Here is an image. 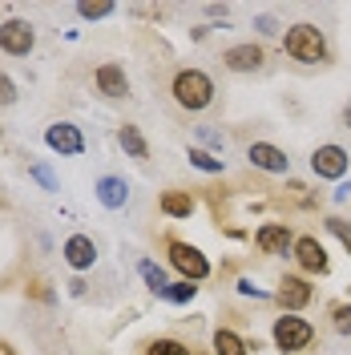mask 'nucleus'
<instances>
[{
  "mask_svg": "<svg viewBox=\"0 0 351 355\" xmlns=\"http://www.w3.org/2000/svg\"><path fill=\"white\" fill-rule=\"evenodd\" d=\"M331 323L339 335H351V303H335L331 307Z\"/></svg>",
  "mask_w": 351,
  "mask_h": 355,
  "instance_id": "obj_23",
  "label": "nucleus"
},
{
  "mask_svg": "<svg viewBox=\"0 0 351 355\" xmlns=\"http://www.w3.org/2000/svg\"><path fill=\"white\" fill-rule=\"evenodd\" d=\"M255 246L263 254H286V250H295V234H291L286 222H266V226H259V234H255Z\"/></svg>",
  "mask_w": 351,
  "mask_h": 355,
  "instance_id": "obj_8",
  "label": "nucleus"
},
{
  "mask_svg": "<svg viewBox=\"0 0 351 355\" xmlns=\"http://www.w3.org/2000/svg\"><path fill=\"white\" fill-rule=\"evenodd\" d=\"M33 295H37V299H44V303H53V291H44V283H33Z\"/></svg>",
  "mask_w": 351,
  "mask_h": 355,
  "instance_id": "obj_29",
  "label": "nucleus"
},
{
  "mask_svg": "<svg viewBox=\"0 0 351 355\" xmlns=\"http://www.w3.org/2000/svg\"><path fill=\"white\" fill-rule=\"evenodd\" d=\"M12 101H17V85L0 73V105H12Z\"/></svg>",
  "mask_w": 351,
  "mask_h": 355,
  "instance_id": "obj_26",
  "label": "nucleus"
},
{
  "mask_svg": "<svg viewBox=\"0 0 351 355\" xmlns=\"http://www.w3.org/2000/svg\"><path fill=\"white\" fill-rule=\"evenodd\" d=\"M97 202L110 206V210H121V206L130 202V186H126V178H113V174L101 178V182H97Z\"/></svg>",
  "mask_w": 351,
  "mask_h": 355,
  "instance_id": "obj_15",
  "label": "nucleus"
},
{
  "mask_svg": "<svg viewBox=\"0 0 351 355\" xmlns=\"http://www.w3.org/2000/svg\"><path fill=\"white\" fill-rule=\"evenodd\" d=\"M166 250H170V263H174V270L186 279V283H202V279H210V263H206V254H202L198 246L170 239Z\"/></svg>",
  "mask_w": 351,
  "mask_h": 355,
  "instance_id": "obj_3",
  "label": "nucleus"
},
{
  "mask_svg": "<svg viewBox=\"0 0 351 355\" xmlns=\"http://www.w3.org/2000/svg\"><path fill=\"white\" fill-rule=\"evenodd\" d=\"M77 12H81L85 21H101V17H110V12H113V4H110V0H97V4H77Z\"/></svg>",
  "mask_w": 351,
  "mask_h": 355,
  "instance_id": "obj_24",
  "label": "nucleus"
},
{
  "mask_svg": "<svg viewBox=\"0 0 351 355\" xmlns=\"http://www.w3.org/2000/svg\"><path fill=\"white\" fill-rule=\"evenodd\" d=\"M311 299H315V287H311L307 279H299V275H286L283 283H279V303L286 307V315H299V311L307 307Z\"/></svg>",
  "mask_w": 351,
  "mask_h": 355,
  "instance_id": "obj_9",
  "label": "nucleus"
},
{
  "mask_svg": "<svg viewBox=\"0 0 351 355\" xmlns=\"http://www.w3.org/2000/svg\"><path fill=\"white\" fill-rule=\"evenodd\" d=\"M137 270H142V279H146V287L154 291L157 299H162V291L170 287V283H166V275H162V266H157V263H150V259H146V263L137 266Z\"/></svg>",
  "mask_w": 351,
  "mask_h": 355,
  "instance_id": "obj_19",
  "label": "nucleus"
},
{
  "mask_svg": "<svg viewBox=\"0 0 351 355\" xmlns=\"http://www.w3.org/2000/svg\"><path fill=\"white\" fill-rule=\"evenodd\" d=\"M61 254H65V263L73 266V270H89V266H93V259H97V246H93V239H89V234H73Z\"/></svg>",
  "mask_w": 351,
  "mask_h": 355,
  "instance_id": "obj_13",
  "label": "nucleus"
},
{
  "mask_svg": "<svg viewBox=\"0 0 351 355\" xmlns=\"http://www.w3.org/2000/svg\"><path fill=\"white\" fill-rule=\"evenodd\" d=\"M222 65L234 69V73H255L263 65V44H230L222 53Z\"/></svg>",
  "mask_w": 351,
  "mask_h": 355,
  "instance_id": "obj_12",
  "label": "nucleus"
},
{
  "mask_svg": "<svg viewBox=\"0 0 351 355\" xmlns=\"http://www.w3.org/2000/svg\"><path fill=\"white\" fill-rule=\"evenodd\" d=\"M246 352H250V347H246L230 327H219V331H214V355H246Z\"/></svg>",
  "mask_w": 351,
  "mask_h": 355,
  "instance_id": "obj_18",
  "label": "nucleus"
},
{
  "mask_svg": "<svg viewBox=\"0 0 351 355\" xmlns=\"http://www.w3.org/2000/svg\"><path fill=\"white\" fill-rule=\"evenodd\" d=\"M190 166L206 170V174H222V157L206 154V150H190Z\"/></svg>",
  "mask_w": 351,
  "mask_h": 355,
  "instance_id": "obj_21",
  "label": "nucleus"
},
{
  "mask_svg": "<svg viewBox=\"0 0 351 355\" xmlns=\"http://www.w3.org/2000/svg\"><path fill=\"white\" fill-rule=\"evenodd\" d=\"M97 89L105 93V97H126L130 93V77H126V69L121 65H113V61H105V65L97 69Z\"/></svg>",
  "mask_w": 351,
  "mask_h": 355,
  "instance_id": "obj_14",
  "label": "nucleus"
},
{
  "mask_svg": "<svg viewBox=\"0 0 351 355\" xmlns=\"http://www.w3.org/2000/svg\"><path fill=\"white\" fill-rule=\"evenodd\" d=\"M0 355H21V352H17V347H12L8 339H0Z\"/></svg>",
  "mask_w": 351,
  "mask_h": 355,
  "instance_id": "obj_31",
  "label": "nucleus"
},
{
  "mask_svg": "<svg viewBox=\"0 0 351 355\" xmlns=\"http://www.w3.org/2000/svg\"><path fill=\"white\" fill-rule=\"evenodd\" d=\"M146 355H190V347L182 339H154L146 343Z\"/></svg>",
  "mask_w": 351,
  "mask_h": 355,
  "instance_id": "obj_20",
  "label": "nucleus"
},
{
  "mask_svg": "<svg viewBox=\"0 0 351 355\" xmlns=\"http://www.w3.org/2000/svg\"><path fill=\"white\" fill-rule=\"evenodd\" d=\"M246 157H250L255 170H266V174H286V170H291V157H286L279 146H271V141H255V146L246 150Z\"/></svg>",
  "mask_w": 351,
  "mask_h": 355,
  "instance_id": "obj_11",
  "label": "nucleus"
},
{
  "mask_svg": "<svg viewBox=\"0 0 351 355\" xmlns=\"http://www.w3.org/2000/svg\"><path fill=\"white\" fill-rule=\"evenodd\" d=\"M343 125L351 130V101H348V110H343Z\"/></svg>",
  "mask_w": 351,
  "mask_h": 355,
  "instance_id": "obj_32",
  "label": "nucleus"
},
{
  "mask_svg": "<svg viewBox=\"0 0 351 355\" xmlns=\"http://www.w3.org/2000/svg\"><path fill=\"white\" fill-rule=\"evenodd\" d=\"M311 339H315V327H311L303 315L275 319V347L279 352H303V347H311Z\"/></svg>",
  "mask_w": 351,
  "mask_h": 355,
  "instance_id": "obj_4",
  "label": "nucleus"
},
{
  "mask_svg": "<svg viewBox=\"0 0 351 355\" xmlns=\"http://www.w3.org/2000/svg\"><path fill=\"white\" fill-rule=\"evenodd\" d=\"M327 230L351 250V226H348V222H343V218H327Z\"/></svg>",
  "mask_w": 351,
  "mask_h": 355,
  "instance_id": "obj_25",
  "label": "nucleus"
},
{
  "mask_svg": "<svg viewBox=\"0 0 351 355\" xmlns=\"http://www.w3.org/2000/svg\"><path fill=\"white\" fill-rule=\"evenodd\" d=\"M117 141H121V150H126L130 157H137V162L150 157V146H146V137H142L137 125H121V130H117Z\"/></svg>",
  "mask_w": 351,
  "mask_h": 355,
  "instance_id": "obj_17",
  "label": "nucleus"
},
{
  "mask_svg": "<svg viewBox=\"0 0 351 355\" xmlns=\"http://www.w3.org/2000/svg\"><path fill=\"white\" fill-rule=\"evenodd\" d=\"M335 198H339V202H348V198H351V182H343V186L335 190Z\"/></svg>",
  "mask_w": 351,
  "mask_h": 355,
  "instance_id": "obj_30",
  "label": "nucleus"
},
{
  "mask_svg": "<svg viewBox=\"0 0 351 355\" xmlns=\"http://www.w3.org/2000/svg\"><path fill=\"white\" fill-rule=\"evenodd\" d=\"M259 33H263V37H275V33H279L275 17H259Z\"/></svg>",
  "mask_w": 351,
  "mask_h": 355,
  "instance_id": "obj_28",
  "label": "nucleus"
},
{
  "mask_svg": "<svg viewBox=\"0 0 351 355\" xmlns=\"http://www.w3.org/2000/svg\"><path fill=\"white\" fill-rule=\"evenodd\" d=\"M295 263L303 266L307 275H327V270H331L327 250H323V243H319L315 234H303V239H295Z\"/></svg>",
  "mask_w": 351,
  "mask_h": 355,
  "instance_id": "obj_7",
  "label": "nucleus"
},
{
  "mask_svg": "<svg viewBox=\"0 0 351 355\" xmlns=\"http://www.w3.org/2000/svg\"><path fill=\"white\" fill-rule=\"evenodd\" d=\"M170 93H174V101L182 105V110L202 113L210 101H214V81H210L202 69H182V73L174 77V85H170Z\"/></svg>",
  "mask_w": 351,
  "mask_h": 355,
  "instance_id": "obj_1",
  "label": "nucleus"
},
{
  "mask_svg": "<svg viewBox=\"0 0 351 355\" xmlns=\"http://www.w3.org/2000/svg\"><path fill=\"white\" fill-rule=\"evenodd\" d=\"M157 206H162V214H166V218H190V214H194V206H198V202L190 198L186 190H166Z\"/></svg>",
  "mask_w": 351,
  "mask_h": 355,
  "instance_id": "obj_16",
  "label": "nucleus"
},
{
  "mask_svg": "<svg viewBox=\"0 0 351 355\" xmlns=\"http://www.w3.org/2000/svg\"><path fill=\"white\" fill-rule=\"evenodd\" d=\"M283 49L295 57V61H303V65H323L327 61V37L315 28V24H291L283 37Z\"/></svg>",
  "mask_w": 351,
  "mask_h": 355,
  "instance_id": "obj_2",
  "label": "nucleus"
},
{
  "mask_svg": "<svg viewBox=\"0 0 351 355\" xmlns=\"http://www.w3.org/2000/svg\"><path fill=\"white\" fill-rule=\"evenodd\" d=\"M194 291L198 287H190V283L182 279V283H170V287L162 291V299H170V303H190V299H194Z\"/></svg>",
  "mask_w": 351,
  "mask_h": 355,
  "instance_id": "obj_22",
  "label": "nucleus"
},
{
  "mask_svg": "<svg viewBox=\"0 0 351 355\" xmlns=\"http://www.w3.org/2000/svg\"><path fill=\"white\" fill-rule=\"evenodd\" d=\"M44 141H49V150H57V154H65V157H77L81 150H85V137H81V130H77V125H69V121L49 125Z\"/></svg>",
  "mask_w": 351,
  "mask_h": 355,
  "instance_id": "obj_10",
  "label": "nucleus"
},
{
  "mask_svg": "<svg viewBox=\"0 0 351 355\" xmlns=\"http://www.w3.org/2000/svg\"><path fill=\"white\" fill-rule=\"evenodd\" d=\"M33 178H37V182H41L44 190H57V178L49 174V170H44V166H33Z\"/></svg>",
  "mask_w": 351,
  "mask_h": 355,
  "instance_id": "obj_27",
  "label": "nucleus"
},
{
  "mask_svg": "<svg viewBox=\"0 0 351 355\" xmlns=\"http://www.w3.org/2000/svg\"><path fill=\"white\" fill-rule=\"evenodd\" d=\"M351 166V157L343 146H319L315 154H311V170H315V178H343Z\"/></svg>",
  "mask_w": 351,
  "mask_h": 355,
  "instance_id": "obj_6",
  "label": "nucleus"
},
{
  "mask_svg": "<svg viewBox=\"0 0 351 355\" xmlns=\"http://www.w3.org/2000/svg\"><path fill=\"white\" fill-rule=\"evenodd\" d=\"M33 44H37V33H33V24L28 21L12 17V21L0 24V49H4L8 57H28Z\"/></svg>",
  "mask_w": 351,
  "mask_h": 355,
  "instance_id": "obj_5",
  "label": "nucleus"
}]
</instances>
